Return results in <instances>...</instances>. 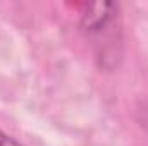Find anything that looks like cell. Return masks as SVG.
Masks as SVG:
<instances>
[{"label": "cell", "instance_id": "cell-1", "mask_svg": "<svg viewBox=\"0 0 148 146\" xmlns=\"http://www.w3.org/2000/svg\"><path fill=\"white\" fill-rule=\"evenodd\" d=\"M117 16V5L110 2H98L88 5L86 14H83L81 28L88 35H98L105 31Z\"/></svg>", "mask_w": 148, "mask_h": 146}, {"label": "cell", "instance_id": "cell-2", "mask_svg": "<svg viewBox=\"0 0 148 146\" xmlns=\"http://www.w3.org/2000/svg\"><path fill=\"white\" fill-rule=\"evenodd\" d=\"M0 146H23L19 141H16L14 138H10L9 134L0 131Z\"/></svg>", "mask_w": 148, "mask_h": 146}]
</instances>
